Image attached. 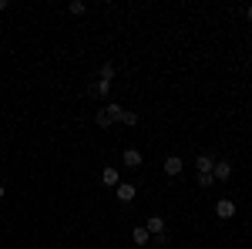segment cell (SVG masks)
<instances>
[{
	"instance_id": "6da1fadb",
	"label": "cell",
	"mask_w": 252,
	"mask_h": 249,
	"mask_svg": "<svg viewBox=\"0 0 252 249\" xmlns=\"http://www.w3.org/2000/svg\"><path fill=\"white\" fill-rule=\"evenodd\" d=\"M88 95L91 98H108L111 95V84H108V81H101V77H91V81H88Z\"/></svg>"
},
{
	"instance_id": "7a4b0ae2",
	"label": "cell",
	"mask_w": 252,
	"mask_h": 249,
	"mask_svg": "<svg viewBox=\"0 0 252 249\" xmlns=\"http://www.w3.org/2000/svg\"><path fill=\"white\" fill-rule=\"evenodd\" d=\"M141 162H145V158H141L138 148H125V152H121V165H128V169H141Z\"/></svg>"
},
{
	"instance_id": "3957f363",
	"label": "cell",
	"mask_w": 252,
	"mask_h": 249,
	"mask_svg": "<svg viewBox=\"0 0 252 249\" xmlns=\"http://www.w3.org/2000/svg\"><path fill=\"white\" fill-rule=\"evenodd\" d=\"M161 169H165V175H168V178H175V175H182V169H185V162H182L178 155H168Z\"/></svg>"
},
{
	"instance_id": "277c9868",
	"label": "cell",
	"mask_w": 252,
	"mask_h": 249,
	"mask_svg": "<svg viewBox=\"0 0 252 249\" xmlns=\"http://www.w3.org/2000/svg\"><path fill=\"white\" fill-rule=\"evenodd\" d=\"M215 215H219V219H232L235 215V202L232 199H219V202H215Z\"/></svg>"
},
{
	"instance_id": "5b68a950",
	"label": "cell",
	"mask_w": 252,
	"mask_h": 249,
	"mask_svg": "<svg viewBox=\"0 0 252 249\" xmlns=\"http://www.w3.org/2000/svg\"><path fill=\"white\" fill-rule=\"evenodd\" d=\"M215 162H219V158H215L212 152H202L198 158H195V169H198V172H212V169H215Z\"/></svg>"
},
{
	"instance_id": "8992f818",
	"label": "cell",
	"mask_w": 252,
	"mask_h": 249,
	"mask_svg": "<svg viewBox=\"0 0 252 249\" xmlns=\"http://www.w3.org/2000/svg\"><path fill=\"white\" fill-rule=\"evenodd\" d=\"M212 175H215V182H229V178H232V165H229V162H215Z\"/></svg>"
},
{
	"instance_id": "52a82bcc",
	"label": "cell",
	"mask_w": 252,
	"mask_h": 249,
	"mask_svg": "<svg viewBox=\"0 0 252 249\" xmlns=\"http://www.w3.org/2000/svg\"><path fill=\"white\" fill-rule=\"evenodd\" d=\"M115 192H118V202H131L138 189L131 185V182H118V189H115Z\"/></svg>"
},
{
	"instance_id": "ba28073f",
	"label": "cell",
	"mask_w": 252,
	"mask_h": 249,
	"mask_svg": "<svg viewBox=\"0 0 252 249\" xmlns=\"http://www.w3.org/2000/svg\"><path fill=\"white\" fill-rule=\"evenodd\" d=\"M145 229L152 232V239H155V236H161V232H165V219H161V215H148Z\"/></svg>"
},
{
	"instance_id": "9c48e42d",
	"label": "cell",
	"mask_w": 252,
	"mask_h": 249,
	"mask_svg": "<svg viewBox=\"0 0 252 249\" xmlns=\"http://www.w3.org/2000/svg\"><path fill=\"white\" fill-rule=\"evenodd\" d=\"M97 77H101V81H108V84H111V81H115V77H118V68H115V64H111V61H104V64H101V68H97Z\"/></svg>"
},
{
	"instance_id": "30bf717a",
	"label": "cell",
	"mask_w": 252,
	"mask_h": 249,
	"mask_svg": "<svg viewBox=\"0 0 252 249\" xmlns=\"http://www.w3.org/2000/svg\"><path fill=\"white\" fill-rule=\"evenodd\" d=\"M131 239H135V246H148L152 243V232L145 229V226H135L131 229Z\"/></svg>"
},
{
	"instance_id": "8fae6325",
	"label": "cell",
	"mask_w": 252,
	"mask_h": 249,
	"mask_svg": "<svg viewBox=\"0 0 252 249\" xmlns=\"http://www.w3.org/2000/svg\"><path fill=\"white\" fill-rule=\"evenodd\" d=\"M101 182H104V185H111V189H118V182H121V178H118V169L108 165V169L101 172Z\"/></svg>"
},
{
	"instance_id": "7c38bea8",
	"label": "cell",
	"mask_w": 252,
	"mask_h": 249,
	"mask_svg": "<svg viewBox=\"0 0 252 249\" xmlns=\"http://www.w3.org/2000/svg\"><path fill=\"white\" fill-rule=\"evenodd\" d=\"M104 111L111 115V121H121V118H125V108H121L118 101H111V105H104Z\"/></svg>"
},
{
	"instance_id": "4fadbf2b",
	"label": "cell",
	"mask_w": 252,
	"mask_h": 249,
	"mask_svg": "<svg viewBox=\"0 0 252 249\" xmlns=\"http://www.w3.org/2000/svg\"><path fill=\"white\" fill-rule=\"evenodd\" d=\"M94 125H97V128H111L115 121H111V115H108V111L101 108V111H97V115H94Z\"/></svg>"
},
{
	"instance_id": "5bb4252c",
	"label": "cell",
	"mask_w": 252,
	"mask_h": 249,
	"mask_svg": "<svg viewBox=\"0 0 252 249\" xmlns=\"http://www.w3.org/2000/svg\"><path fill=\"white\" fill-rule=\"evenodd\" d=\"M198 185H202V189H212V185H215V175L212 172H198Z\"/></svg>"
},
{
	"instance_id": "9a60e30c",
	"label": "cell",
	"mask_w": 252,
	"mask_h": 249,
	"mask_svg": "<svg viewBox=\"0 0 252 249\" xmlns=\"http://www.w3.org/2000/svg\"><path fill=\"white\" fill-rule=\"evenodd\" d=\"M121 125H128V128H135V125H138V115H135V111H128V108H125V118H121Z\"/></svg>"
},
{
	"instance_id": "2e32d148",
	"label": "cell",
	"mask_w": 252,
	"mask_h": 249,
	"mask_svg": "<svg viewBox=\"0 0 252 249\" xmlns=\"http://www.w3.org/2000/svg\"><path fill=\"white\" fill-rule=\"evenodd\" d=\"M152 243H155V246H168V232H161V236H155Z\"/></svg>"
},
{
	"instance_id": "e0dca14e",
	"label": "cell",
	"mask_w": 252,
	"mask_h": 249,
	"mask_svg": "<svg viewBox=\"0 0 252 249\" xmlns=\"http://www.w3.org/2000/svg\"><path fill=\"white\" fill-rule=\"evenodd\" d=\"M67 10H71V14H84V3H81V0H74V3H71Z\"/></svg>"
},
{
	"instance_id": "ac0fdd59",
	"label": "cell",
	"mask_w": 252,
	"mask_h": 249,
	"mask_svg": "<svg viewBox=\"0 0 252 249\" xmlns=\"http://www.w3.org/2000/svg\"><path fill=\"white\" fill-rule=\"evenodd\" d=\"M246 17H249V24H252V7H246Z\"/></svg>"
},
{
	"instance_id": "d6986e66",
	"label": "cell",
	"mask_w": 252,
	"mask_h": 249,
	"mask_svg": "<svg viewBox=\"0 0 252 249\" xmlns=\"http://www.w3.org/2000/svg\"><path fill=\"white\" fill-rule=\"evenodd\" d=\"M0 199H3V185H0Z\"/></svg>"
}]
</instances>
